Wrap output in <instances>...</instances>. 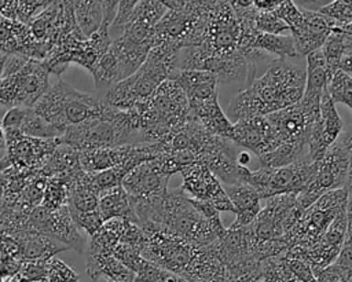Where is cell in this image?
Instances as JSON below:
<instances>
[{
  "mask_svg": "<svg viewBox=\"0 0 352 282\" xmlns=\"http://www.w3.org/2000/svg\"><path fill=\"white\" fill-rule=\"evenodd\" d=\"M124 219L106 220L102 227L89 237L87 253H113L124 231Z\"/></svg>",
  "mask_w": 352,
  "mask_h": 282,
  "instance_id": "cell-30",
  "label": "cell"
},
{
  "mask_svg": "<svg viewBox=\"0 0 352 282\" xmlns=\"http://www.w3.org/2000/svg\"><path fill=\"white\" fill-rule=\"evenodd\" d=\"M180 173L183 177L180 188L186 194H190L188 197L209 202L219 212L234 213V206L227 197L223 186L206 165L199 162L192 164L184 168Z\"/></svg>",
  "mask_w": 352,
  "mask_h": 282,
  "instance_id": "cell-16",
  "label": "cell"
},
{
  "mask_svg": "<svg viewBox=\"0 0 352 282\" xmlns=\"http://www.w3.org/2000/svg\"><path fill=\"white\" fill-rule=\"evenodd\" d=\"M349 193L345 188H338L323 194L311 206H308L283 237L292 249H311L314 248L331 221L346 209ZM287 250V252H289Z\"/></svg>",
  "mask_w": 352,
  "mask_h": 282,
  "instance_id": "cell-9",
  "label": "cell"
},
{
  "mask_svg": "<svg viewBox=\"0 0 352 282\" xmlns=\"http://www.w3.org/2000/svg\"><path fill=\"white\" fill-rule=\"evenodd\" d=\"M0 52L43 61L50 48L33 39L28 25L0 17Z\"/></svg>",
  "mask_w": 352,
  "mask_h": 282,
  "instance_id": "cell-19",
  "label": "cell"
},
{
  "mask_svg": "<svg viewBox=\"0 0 352 282\" xmlns=\"http://www.w3.org/2000/svg\"><path fill=\"white\" fill-rule=\"evenodd\" d=\"M7 135H22V136L38 138V139L60 138V133L44 118H41L33 109H25L18 131L15 133H7Z\"/></svg>",
  "mask_w": 352,
  "mask_h": 282,
  "instance_id": "cell-33",
  "label": "cell"
},
{
  "mask_svg": "<svg viewBox=\"0 0 352 282\" xmlns=\"http://www.w3.org/2000/svg\"><path fill=\"white\" fill-rule=\"evenodd\" d=\"M348 177V154L341 139H337L316 161L315 175L307 190L296 197V209L304 212L323 194L345 188Z\"/></svg>",
  "mask_w": 352,
  "mask_h": 282,
  "instance_id": "cell-11",
  "label": "cell"
},
{
  "mask_svg": "<svg viewBox=\"0 0 352 282\" xmlns=\"http://www.w3.org/2000/svg\"><path fill=\"white\" fill-rule=\"evenodd\" d=\"M48 76L41 61L29 59L16 73L1 77L0 106L33 109L50 88Z\"/></svg>",
  "mask_w": 352,
  "mask_h": 282,
  "instance_id": "cell-12",
  "label": "cell"
},
{
  "mask_svg": "<svg viewBox=\"0 0 352 282\" xmlns=\"http://www.w3.org/2000/svg\"><path fill=\"white\" fill-rule=\"evenodd\" d=\"M253 48L258 50L267 55L276 56V59H286L297 56L294 43L292 36H282V34H267L257 32Z\"/></svg>",
  "mask_w": 352,
  "mask_h": 282,
  "instance_id": "cell-32",
  "label": "cell"
},
{
  "mask_svg": "<svg viewBox=\"0 0 352 282\" xmlns=\"http://www.w3.org/2000/svg\"><path fill=\"white\" fill-rule=\"evenodd\" d=\"M6 147V138H4V132H3V128L0 125V149Z\"/></svg>",
  "mask_w": 352,
  "mask_h": 282,
  "instance_id": "cell-49",
  "label": "cell"
},
{
  "mask_svg": "<svg viewBox=\"0 0 352 282\" xmlns=\"http://www.w3.org/2000/svg\"><path fill=\"white\" fill-rule=\"evenodd\" d=\"M132 272L135 274V282H187L182 276L147 261L142 256L135 263Z\"/></svg>",
  "mask_w": 352,
  "mask_h": 282,
  "instance_id": "cell-34",
  "label": "cell"
},
{
  "mask_svg": "<svg viewBox=\"0 0 352 282\" xmlns=\"http://www.w3.org/2000/svg\"><path fill=\"white\" fill-rule=\"evenodd\" d=\"M301 12L302 21L298 28L292 30V39L297 56H307L322 48L336 23L319 11L301 8Z\"/></svg>",
  "mask_w": 352,
  "mask_h": 282,
  "instance_id": "cell-20",
  "label": "cell"
},
{
  "mask_svg": "<svg viewBox=\"0 0 352 282\" xmlns=\"http://www.w3.org/2000/svg\"><path fill=\"white\" fill-rule=\"evenodd\" d=\"M254 26L258 32L267 33V34H282L289 30L287 25L276 15L275 11L256 10Z\"/></svg>",
  "mask_w": 352,
  "mask_h": 282,
  "instance_id": "cell-38",
  "label": "cell"
},
{
  "mask_svg": "<svg viewBox=\"0 0 352 282\" xmlns=\"http://www.w3.org/2000/svg\"><path fill=\"white\" fill-rule=\"evenodd\" d=\"M140 227L146 234L140 256L184 279L202 246L176 237L161 224L147 223Z\"/></svg>",
  "mask_w": 352,
  "mask_h": 282,
  "instance_id": "cell-10",
  "label": "cell"
},
{
  "mask_svg": "<svg viewBox=\"0 0 352 282\" xmlns=\"http://www.w3.org/2000/svg\"><path fill=\"white\" fill-rule=\"evenodd\" d=\"M169 177L155 160H150L132 169L124 177L121 186L131 201L153 199L164 197L168 193Z\"/></svg>",
  "mask_w": 352,
  "mask_h": 282,
  "instance_id": "cell-18",
  "label": "cell"
},
{
  "mask_svg": "<svg viewBox=\"0 0 352 282\" xmlns=\"http://www.w3.org/2000/svg\"><path fill=\"white\" fill-rule=\"evenodd\" d=\"M191 116L212 135L232 142L234 124L224 114L217 96L191 110Z\"/></svg>",
  "mask_w": 352,
  "mask_h": 282,
  "instance_id": "cell-26",
  "label": "cell"
},
{
  "mask_svg": "<svg viewBox=\"0 0 352 282\" xmlns=\"http://www.w3.org/2000/svg\"><path fill=\"white\" fill-rule=\"evenodd\" d=\"M162 4L166 7V12L154 28L153 47L165 44L182 51L199 45L213 1L164 0Z\"/></svg>",
  "mask_w": 352,
  "mask_h": 282,
  "instance_id": "cell-5",
  "label": "cell"
},
{
  "mask_svg": "<svg viewBox=\"0 0 352 282\" xmlns=\"http://www.w3.org/2000/svg\"><path fill=\"white\" fill-rule=\"evenodd\" d=\"M59 12V1H51V4L38 12L28 25L33 39L38 43H44L50 51L54 47L56 34V22Z\"/></svg>",
  "mask_w": 352,
  "mask_h": 282,
  "instance_id": "cell-29",
  "label": "cell"
},
{
  "mask_svg": "<svg viewBox=\"0 0 352 282\" xmlns=\"http://www.w3.org/2000/svg\"><path fill=\"white\" fill-rule=\"evenodd\" d=\"M6 59H7V54L0 52V83H1V77H3V69H4Z\"/></svg>",
  "mask_w": 352,
  "mask_h": 282,
  "instance_id": "cell-48",
  "label": "cell"
},
{
  "mask_svg": "<svg viewBox=\"0 0 352 282\" xmlns=\"http://www.w3.org/2000/svg\"><path fill=\"white\" fill-rule=\"evenodd\" d=\"M98 210L103 221L110 219H124L138 224L129 197L122 186H117L100 193L98 201Z\"/></svg>",
  "mask_w": 352,
  "mask_h": 282,
  "instance_id": "cell-27",
  "label": "cell"
},
{
  "mask_svg": "<svg viewBox=\"0 0 352 282\" xmlns=\"http://www.w3.org/2000/svg\"><path fill=\"white\" fill-rule=\"evenodd\" d=\"M47 282H78L77 272L60 259L52 257L47 265Z\"/></svg>",
  "mask_w": 352,
  "mask_h": 282,
  "instance_id": "cell-39",
  "label": "cell"
},
{
  "mask_svg": "<svg viewBox=\"0 0 352 282\" xmlns=\"http://www.w3.org/2000/svg\"><path fill=\"white\" fill-rule=\"evenodd\" d=\"M316 171V162L308 155L279 168H258L241 171V182L252 186L261 199L283 194H301L309 186Z\"/></svg>",
  "mask_w": 352,
  "mask_h": 282,
  "instance_id": "cell-8",
  "label": "cell"
},
{
  "mask_svg": "<svg viewBox=\"0 0 352 282\" xmlns=\"http://www.w3.org/2000/svg\"><path fill=\"white\" fill-rule=\"evenodd\" d=\"M249 161H250V157H249L248 153H239V154H238V164H239L241 166H246Z\"/></svg>",
  "mask_w": 352,
  "mask_h": 282,
  "instance_id": "cell-46",
  "label": "cell"
},
{
  "mask_svg": "<svg viewBox=\"0 0 352 282\" xmlns=\"http://www.w3.org/2000/svg\"><path fill=\"white\" fill-rule=\"evenodd\" d=\"M319 12L331 19L336 26L352 23V0H334L319 8Z\"/></svg>",
  "mask_w": 352,
  "mask_h": 282,
  "instance_id": "cell-37",
  "label": "cell"
},
{
  "mask_svg": "<svg viewBox=\"0 0 352 282\" xmlns=\"http://www.w3.org/2000/svg\"><path fill=\"white\" fill-rule=\"evenodd\" d=\"M341 140L348 154V177H346L345 190L349 193V195H352V131L346 132Z\"/></svg>",
  "mask_w": 352,
  "mask_h": 282,
  "instance_id": "cell-43",
  "label": "cell"
},
{
  "mask_svg": "<svg viewBox=\"0 0 352 282\" xmlns=\"http://www.w3.org/2000/svg\"><path fill=\"white\" fill-rule=\"evenodd\" d=\"M110 106L96 94H85L59 78L37 100L33 110L51 124L60 136L74 125L102 117Z\"/></svg>",
  "mask_w": 352,
  "mask_h": 282,
  "instance_id": "cell-4",
  "label": "cell"
},
{
  "mask_svg": "<svg viewBox=\"0 0 352 282\" xmlns=\"http://www.w3.org/2000/svg\"><path fill=\"white\" fill-rule=\"evenodd\" d=\"M70 216L74 221V224L80 228V231H85L88 237L94 235L104 223L99 210H92V212H78V210H70Z\"/></svg>",
  "mask_w": 352,
  "mask_h": 282,
  "instance_id": "cell-40",
  "label": "cell"
},
{
  "mask_svg": "<svg viewBox=\"0 0 352 282\" xmlns=\"http://www.w3.org/2000/svg\"><path fill=\"white\" fill-rule=\"evenodd\" d=\"M344 122L337 113L336 103L331 100L329 92L326 91L322 96L319 117L316 118L309 140H308V157L316 162L319 161L327 149L338 139L342 133Z\"/></svg>",
  "mask_w": 352,
  "mask_h": 282,
  "instance_id": "cell-17",
  "label": "cell"
},
{
  "mask_svg": "<svg viewBox=\"0 0 352 282\" xmlns=\"http://www.w3.org/2000/svg\"><path fill=\"white\" fill-rule=\"evenodd\" d=\"M232 142L236 147H245L260 160L275 149V136L265 117H253L234 124Z\"/></svg>",
  "mask_w": 352,
  "mask_h": 282,
  "instance_id": "cell-21",
  "label": "cell"
},
{
  "mask_svg": "<svg viewBox=\"0 0 352 282\" xmlns=\"http://www.w3.org/2000/svg\"><path fill=\"white\" fill-rule=\"evenodd\" d=\"M92 282H107V281H104V279H96V281H92Z\"/></svg>",
  "mask_w": 352,
  "mask_h": 282,
  "instance_id": "cell-50",
  "label": "cell"
},
{
  "mask_svg": "<svg viewBox=\"0 0 352 282\" xmlns=\"http://www.w3.org/2000/svg\"><path fill=\"white\" fill-rule=\"evenodd\" d=\"M160 224L176 237L199 246H208L224 235L195 209L180 187L168 190Z\"/></svg>",
  "mask_w": 352,
  "mask_h": 282,
  "instance_id": "cell-7",
  "label": "cell"
},
{
  "mask_svg": "<svg viewBox=\"0 0 352 282\" xmlns=\"http://www.w3.org/2000/svg\"><path fill=\"white\" fill-rule=\"evenodd\" d=\"M282 0H253V6L258 11H275Z\"/></svg>",
  "mask_w": 352,
  "mask_h": 282,
  "instance_id": "cell-44",
  "label": "cell"
},
{
  "mask_svg": "<svg viewBox=\"0 0 352 282\" xmlns=\"http://www.w3.org/2000/svg\"><path fill=\"white\" fill-rule=\"evenodd\" d=\"M59 139L77 151L139 143L132 116L111 106L102 117L67 128Z\"/></svg>",
  "mask_w": 352,
  "mask_h": 282,
  "instance_id": "cell-6",
  "label": "cell"
},
{
  "mask_svg": "<svg viewBox=\"0 0 352 282\" xmlns=\"http://www.w3.org/2000/svg\"><path fill=\"white\" fill-rule=\"evenodd\" d=\"M180 50L170 45H155L150 50L143 65L128 78L110 88L103 100L121 111H129L146 102L166 80H175L179 67Z\"/></svg>",
  "mask_w": 352,
  "mask_h": 282,
  "instance_id": "cell-3",
  "label": "cell"
},
{
  "mask_svg": "<svg viewBox=\"0 0 352 282\" xmlns=\"http://www.w3.org/2000/svg\"><path fill=\"white\" fill-rule=\"evenodd\" d=\"M327 92L331 100L344 103L352 110V77L342 70L336 72L327 83Z\"/></svg>",
  "mask_w": 352,
  "mask_h": 282,
  "instance_id": "cell-36",
  "label": "cell"
},
{
  "mask_svg": "<svg viewBox=\"0 0 352 282\" xmlns=\"http://www.w3.org/2000/svg\"><path fill=\"white\" fill-rule=\"evenodd\" d=\"M340 70H342L344 73H352V52H349L348 55H345L341 62H340Z\"/></svg>",
  "mask_w": 352,
  "mask_h": 282,
  "instance_id": "cell-45",
  "label": "cell"
},
{
  "mask_svg": "<svg viewBox=\"0 0 352 282\" xmlns=\"http://www.w3.org/2000/svg\"><path fill=\"white\" fill-rule=\"evenodd\" d=\"M296 194H283L268 198L264 209L249 224L256 246L283 238L290 231L301 215L296 209Z\"/></svg>",
  "mask_w": 352,
  "mask_h": 282,
  "instance_id": "cell-13",
  "label": "cell"
},
{
  "mask_svg": "<svg viewBox=\"0 0 352 282\" xmlns=\"http://www.w3.org/2000/svg\"><path fill=\"white\" fill-rule=\"evenodd\" d=\"M50 4L51 1L43 0H16L15 21L23 25H29V22L38 14V11L47 8Z\"/></svg>",
  "mask_w": 352,
  "mask_h": 282,
  "instance_id": "cell-42",
  "label": "cell"
},
{
  "mask_svg": "<svg viewBox=\"0 0 352 282\" xmlns=\"http://www.w3.org/2000/svg\"><path fill=\"white\" fill-rule=\"evenodd\" d=\"M305 88V70L286 59H272L265 72L248 83L228 105V120L235 124L296 105Z\"/></svg>",
  "mask_w": 352,
  "mask_h": 282,
  "instance_id": "cell-1",
  "label": "cell"
},
{
  "mask_svg": "<svg viewBox=\"0 0 352 282\" xmlns=\"http://www.w3.org/2000/svg\"><path fill=\"white\" fill-rule=\"evenodd\" d=\"M340 28H341L342 33H344L346 37H349V39L352 40V23L345 25V26H340Z\"/></svg>",
  "mask_w": 352,
  "mask_h": 282,
  "instance_id": "cell-47",
  "label": "cell"
},
{
  "mask_svg": "<svg viewBox=\"0 0 352 282\" xmlns=\"http://www.w3.org/2000/svg\"><path fill=\"white\" fill-rule=\"evenodd\" d=\"M76 23L84 39L99 30L103 22V1H73Z\"/></svg>",
  "mask_w": 352,
  "mask_h": 282,
  "instance_id": "cell-31",
  "label": "cell"
},
{
  "mask_svg": "<svg viewBox=\"0 0 352 282\" xmlns=\"http://www.w3.org/2000/svg\"><path fill=\"white\" fill-rule=\"evenodd\" d=\"M128 113L136 125L139 143H158L191 117L186 94L175 80L164 81L146 102Z\"/></svg>",
  "mask_w": 352,
  "mask_h": 282,
  "instance_id": "cell-2",
  "label": "cell"
},
{
  "mask_svg": "<svg viewBox=\"0 0 352 282\" xmlns=\"http://www.w3.org/2000/svg\"><path fill=\"white\" fill-rule=\"evenodd\" d=\"M223 188L234 206V213L236 215L231 226L234 227L249 226L261 210V206H260L261 198L258 193L252 186L243 182L227 184Z\"/></svg>",
  "mask_w": 352,
  "mask_h": 282,
  "instance_id": "cell-23",
  "label": "cell"
},
{
  "mask_svg": "<svg viewBox=\"0 0 352 282\" xmlns=\"http://www.w3.org/2000/svg\"><path fill=\"white\" fill-rule=\"evenodd\" d=\"M175 81L182 87L188 100L190 109H195L202 103L217 96V77L206 70H180Z\"/></svg>",
  "mask_w": 352,
  "mask_h": 282,
  "instance_id": "cell-22",
  "label": "cell"
},
{
  "mask_svg": "<svg viewBox=\"0 0 352 282\" xmlns=\"http://www.w3.org/2000/svg\"><path fill=\"white\" fill-rule=\"evenodd\" d=\"M7 154L0 160V171H40L48 157L60 144V139H38L22 135H6Z\"/></svg>",
  "mask_w": 352,
  "mask_h": 282,
  "instance_id": "cell-15",
  "label": "cell"
},
{
  "mask_svg": "<svg viewBox=\"0 0 352 282\" xmlns=\"http://www.w3.org/2000/svg\"><path fill=\"white\" fill-rule=\"evenodd\" d=\"M12 238L21 260H51L56 253L67 249L58 241L34 231H22Z\"/></svg>",
  "mask_w": 352,
  "mask_h": 282,
  "instance_id": "cell-24",
  "label": "cell"
},
{
  "mask_svg": "<svg viewBox=\"0 0 352 282\" xmlns=\"http://www.w3.org/2000/svg\"><path fill=\"white\" fill-rule=\"evenodd\" d=\"M136 4V0H122V1H118V6H117V12H116V17H114V21L111 22L110 28H109V36H110V40H117L125 26H126V22L131 17V12L133 10Z\"/></svg>",
  "mask_w": 352,
  "mask_h": 282,
  "instance_id": "cell-41",
  "label": "cell"
},
{
  "mask_svg": "<svg viewBox=\"0 0 352 282\" xmlns=\"http://www.w3.org/2000/svg\"><path fill=\"white\" fill-rule=\"evenodd\" d=\"M320 51L324 58L327 78L330 80L331 76L340 70L341 59L352 52V40L342 33L340 26H334Z\"/></svg>",
  "mask_w": 352,
  "mask_h": 282,
  "instance_id": "cell-28",
  "label": "cell"
},
{
  "mask_svg": "<svg viewBox=\"0 0 352 282\" xmlns=\"http://www.w3.org/2000/svg\"><path fill=\"white\" fill-rule=\"evenodd\" d=\"M87 275L107 282H135V274L128 270L113 253H85Z\"/></svg>",
  "mask_w": 352,
  "mask_h": 282,
  "instance_id": "cell-25",
  "label": "cell"
},
{
  "mask_svg": "<svg viewBox=\"0 0 352 282\" xmlns=\"http://www.w3.org/2000/svg\"><path fill=\"white\" fill-rule=\"evenodd\" d=\"M69 202V186L59 176H51L47 179L41 206L48 210H56L66 206Z\"/></svg>",
  "mask_w": 352,
  "mask_h": 282,
  "instance_id": "cell-35",
  "label": "cell"
},
{
  "mask_svg": "<svg viewBox=\"0 0 352 282\" xmlns=\"http://www.w3.org/2000/svg\"><path fill=\"white\" fill-rule=\"evenodd\" d=\"M25 231L47 235L65 245L67 249L72 248L78 253H82L84 246H87L84 245L80 228L74 224L70 216L67 205L56 210H48L38 205L26 215Z\"/></svg>",
  "mask_w": 352,
  "mask_h": 282,
  "instance_id": "cell-14",
  "label": "cell"
}]
</instances>
